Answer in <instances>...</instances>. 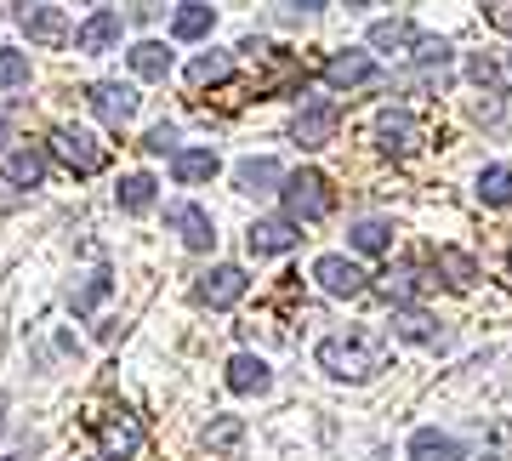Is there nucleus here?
Instances as JSON below:
<instances>
[{"label":"nucleus","mask_w":512,"mask_h":461,"mask_svg":"<svg viewBox=\"0 0 512 461\" xmlns=\"http://www.w3.org/2000/svg\"><path fill=\"white\" fill-rule=\"evenodd\" d=\"M393 336H404V342H421V348H444L439 319L427 314V308H410V302H399V308H393Z\"/></svg>","instance_id":"ddd939ff"},{"label":"nucleus","mask_w":512,"mask_h":461,"mask_svg":"<svg viewBox=\"0 0 512 461\" xmlns=\"http://www.w3.org/2000/svg\"><path fill=\"white\" fill-rule=\"evenodd\" d=\"M336 126H342V109L330 103V97H313V103H302V114H296L291 137L302 148H325L330 137H336Z\"/></svg>","instance_id":"0eeeda50"},{"label":"nucleus","mask_w":512,"mask_h":461,"mask_svg":"<svg viewBox=\"0 0 512 461\" xmlns=\"http://www.w3.org/2000/svg\"><path fill=\"white\" fill-rule=\"evenodd\" d=\"M387 336L382 331H342V336H325L319 342V370L342 376V382H370L376 370H387Z\"/></svg>","instance_id":"f257e3e1"},{"label":"nucleus","mask_w":512,"mask_h":461,"mask_svg":"<svg viewBox=\"0 0 512 461\" xmlns=\"http://www.w3.org/2000/svg\"><path fill=\"white\" fill-rule=\"evenodd\" d=\"M285 217L302 228V222H319L330 217V205H336V194H330V177H319V171H296V177H285Z\"/></svg>","instance_id":"7ed1b4c3"},{"label":"nucleus","mask_w":512,"mask_h":461,"mask_svg":"<svg viewBox=\"0 0 512 461\" xmlns=\"http://www.w3.org/2000/svg\"><path fill=\"white\" fill-rule=\"evenodd\" d=\"M325 86L330 92H365V86H382V69L370 63V52H336L325 63Z\"/></svg>","instance_id":"423d86ee"},{"label":"nucleus","mask_w":512,"mask_h":461,"mask_svg":"<svg viewBox=\"0 0 512 461\" xmlns=\"http://www.w3.org/2000/svg\"><path fill=\"white\" fill-rule=\"evenodd\" d=\"M313 279H319V291H330V296H365L370 291V274L348 257H319L313 262Z\"/></svg>","instance_id":"6e6552de"},{"label":"nucleus","mask_w":512,"mask_h":461,"mask_svg":"<svg viewBox=\"0 0 512 461\" xmlns=\"http://www.w3.org/2000/svg\"><path fill=\"white\" fill-rule=\"evenodd\" d=\"M410 461H467V444L439 433V427H421L410 439Z\"/></svg>","instance_id":"2eb2a0df"},{"label":"nucleus","mask_w":512,"mask_h":461,"mask_svg":"<svg viewBox=\"0 0 512 461\" xmlns=\"http://www.w3.org/2000/svg\"><path fill=\"white\" fill-rule=\"evenodd\" d=\"M234 183L245 188V194H268V188L285 183V171H279V160H239Z\"/></svg>","instance_id":"aec40b11"},{"label":"nucleus","mask_w":512,"mask_h":461,"mask_svg":"<svg viewBox=\"0 0 512 461\" xmlns=\"http://www.w3.org/2000/svg\"><path fill=\"white\" fill-rule=\"evenodd\" d=\"M416 29H410V23L404 18H387V23H370V46H376V52H416Z\"/></svg>","instance_id":"6ab92c4d"},{"label":"nucleus","mask_w":512,"mask_h":461,"mask_svg":"<svg viewBox=\"0 0 512 461\" xmlns=\"http://www.w3.org/2000/svg\"><path fill=\"white\" fill-rule=\"evenodd\" d=\"M228 74H234V57H228V52H205V57H194V63H188V86H194V92H205V86H222Z\"/></svg>","instance_id":"4be33fe9"},{"label":"nucleus","mask_w":512,"mask_h":461,"mask_svg":"<svg viewBox=\"0 0 512 461\" xmlns=\"http://www.w3.org/2000/svg\"><path fill=\"white\" fill-rule=\"evenodd\" d=\"M0 427H6V405H0Z\"/></svg>","instance_id":"ea45409f"},{"label":"nucleus","mask_w":512,"mask_h":461,"mask_svg":"<svg viewBox=\"0 0 512 461\" xmlns=\"http://www.w3.org/2000/svg\"><path fill=\"white\" fill-rule=\"evenodd\" d=\"M348 6H370V0H348Z\"/></svg>","instance_id":"58836bf2"},{"label":"nucleus","mask_w":512,"mask_h":461,"mask_svg":"<svg viewBox=\"0 0 512 461\" xmlns=\"http://www.w3.org/2000/svg\"><path fill=\"white\" fill-rule=\"evenodd\" d=\"M6 143H12V126H6V120H0V148H6Z\"/></svg>","instance_id":"4c0bfd02"},{"label":"nucleus","mask_w":512,"mask_h":461,"mask_svg":"<svg viewBox=\"0 0 512 461\" xmlns=\"http://www.w3.org/2000/svg\"><path fill=\"white\" fill-rule=\"evenodd\" d=\"M103 296H109V274L97 268V274L86 279L80 291H74V314H92V308H97V302H103Z\"/></svg>","instance_id":"473e14b6"},{"label":"nucleus","mask_w":512,"mask_h":461,"mask_svg":"<svg viewBox=\"0 0 512 461\" xmlns=\"http://www.w3.org/2000/svg\"><path fill=\"white\" fill-rule=\"evenodd\" d=\"M239 439H245V422L239 416H217V422L205 427V450H217V456H234Z\"/></svg>","instance_id":"cd10ccee"},{"label":"nucleus","mask_w":512,"mask_h":461,"mask_svg":"<svg viewBox=\"0 0 512 461\" xmlns=\"http://www.w3.org/2000/svg\"><path fill=\"white\" fill-rule=\"evenodd\" d=\"M353 251H365V257H382L387 245H393V222H382V217H365V222H353Z\"/></svg>","instance_id":"393cba45"},{"label":"nucleus","mask_w":512,"mask_h":461,"mask_svg":"<svg viewBox=\"0 0 512 461\" xmlns=\"http://www.w3.org/2000/svg\"><path fill=\"white\" fill-rule=\"evenodd\" d=\"M171 177H177V183H211V177H217V154H211V148H177Z\"/></svg>","instance_id":"a211bd4d"},{"label":"nucleus","mask_w":512,"mask_h":461,"mask_svg":"<svg viewBox=\"0 0 512 461\" xmlns=\"http://www.w3.org/2000/svg\"><path fill=\"white\" fill-rule=\"evenodd\" d=\"M86 103H92V114L103 120V126H114V131L137 114V92H131V86H120V80H97L92 92H86Z\"/></svg>","instance_id":"1a4fd4ad"},{"label":"nucleus","mask_w":512,"mask_h":461,"mask_svg":"<svg viewBox=\"0 0 512 461\" xmlns=\"http://www.w3.org/2000/svg\"><path fill=\"white\" fill-rule=\"evenodd\" d=\"M154 177H148V171H131L126 183L114 188V200H120V211H148V205H154Z\"/></svg>","instance_id":"bb28decb"},{"label":"nucleus","mask_w":512,"mask_h":461,"mask_svg":"<svg viewBox=\"0 0 512 461\" xmlns=\"http://www.w3.org/2000/svg\"><path fill=\"white\" fill-rule=\"evenodd\" d=\"M211 23H217V12L200 6V0H188V6H177V18H171V35L177 40H205L211 35Z\"/></svg>","instance_id":"5701e85b"},{"label":"nucleus","mask_w":512,"mask_h":461,"mask_svg":"<svg viewBox=\"0 0 512 461\" xmlns=\"http://www.w3.org/2000/svg\"><path fill=\"white\" fill-rule=\"evenodd\" d=\"M46 148H52V154L74 171V177H97V171L109 166V148L97 143L92 131H80V126H57Z\"/></svg>","instance_id":"20e7f679"},{"label":"nucleus","mask_w":512,"mask_h":461,"mask_svg":"<svg viewBox=\"0 0 512 461\" xmlns=\"http://www.w3.org/2000/svg\"><path fill=\"white\" fill-rule=\"evenodd\" d=\"M12 86H29V57L0 52V92H12Z\"/></svg>","instance_id":"72a5a7b5"},{"label":"nucleus","mask_w":512,"mask_h":461,"mask_svg":"<svg viewBox=\"0 0 512 461\" xmlns=\"http://www.w3.org/2000/svg\"><path fill=\"white\" fill-rule=\"evenodd\" d=\"M131 18H137V23L160 18V0H131Z\"/></svg>","instance_id":"e433bc0d"},{"label":"nucleus","mask_w":512,"mask_h":461,"mask_svg":"<svg viewBox=\"0 0 512 461\" xmlns=\"http://www.w3.org/2000/svg\"><path fill=\"white\" fill-rule=\"evenodd\" d=\"M245 268H234V262H222V268H211V274H200V285H194V296H200L205 308H234L239 296H245Z\"/></svg>","instance_id":"9b49d317"},{"label":"nucleus","mask_w":512,"mask_h":461,"mask_svg":"<svg viewBox=\"0 0 512 461\" xmlns=\"http://www.w3.org/2000/svg\"><path fill=\"white\" fill-rule=\"evenodd\" d=\"M165 222H171V234H177L188 251H211V245H217V228H211V211H205V205H188V200L171 205Z\"/></svg>","instance_id":"9d476101"},{"label":"nucleus","mask_w":512,"mask_h":461,"mask_svg":"<svg viewBox=\"0 0 512 461\" xmlns=\"http://www.w3.org/2000/svg\"><path fill=\"white\" fill-rule=\"evenodd\" d=\"M376 143H382V154H393V160H410V154H421V143H427V126H421L416 114L387 109L382 120H376Z\"/></svg>","instance_id":"39448f33"},{"label":"nucleus","mask_w":512,"mask_h":461,"mask_svg":"<svg viewBox=\"0 0 512 461\" xmlns=\"http://www.w3.org/2000/svg\"><path fill=\"white\" fill-rule=\"evenodd\" d=\"M114 40H120V12H92V18L74 29V46L80 52H109Z\"/></svg>","instance_id":"f3484780"},{"label":"nucleus","mask_w":512,"mask_h":461,"mask_svg":"<svg viewBox=\"0 0 512 461\" xmlns=\"http://www.w3.org/2000/svg\"><path fill=\"white\" fill-rule=\"evenodd\" d=\"M410 57H416L421 69H439V74H444V63H450V46H444L439 35H421V40H416V52H410Z\"/></svg>","instance_id":"2f4dec72"},{"label":"nucleus","mask_w":512,"mask_h":461,"mask_svg":"<svg viewBox=\"0 0 512 461\" xmlns=\"http://www.w3.org/2000/svg\"><path fill=\"white\" fill-rule=\"evenodd\" d=\"M228 388L234 393H268L274 388V370L262 365L256 353H234V359H228Z\"/></svg>","instance_id":"dca6fc26"},{"label":"nucleus","mask_w":512,"mask_h":461,"mask_svg":"<svg viewBox=\"0 0 512 461\" xmlns=\"http://www.w3.org/2000/svg\"><path fill=\"white\" fill-rule=\"evenodd\" d=\"M308 6H319V0H308Z\"/></svg>","instance_id":"a19ab883"},{"label":"nucleus","mask_w":512,"mask_h":461,"mask_svg":"<svg viewBox=\"0 0 512 461\" xmlns=\"http://www.w3.org/2000/svg\"><path fill=\"white\" fill-rule=\"evenodd\" d=\"M143 148H148V154H165V148H177V126H154Z\"/></svg>","instance_id":"c9c22d12"},{"label":"nucleus","mask_w":512,"mask_h":461,"mask_svg":"<svg viewBox=\"0 0 512 461\" xmlns=\"http://www.w3.org/2000/svg\"><path fill=\"white\" fill-rule=\"evenodd\" d=\"M478 200L495 205V211L512 205V166H490V171H484V177H478Z\"/></svg>","instance_id":"c85d7f7f"},{"label":"nucleus","mask_w":512,"mask_h":461,"mask_svg":"<svg viewBox=\"0 0 512 461\" xmlns=\"http://www.w3.org/2000/svg\"><path fill=\"white\" fill-rule=\"evenodd\" d=\"M18 23H23V35L35 40V46H46V52H57V46L69 40V18H63L57 6H23Z\"/></svg>","instance_id":"f8f14e48"},{"label":"nucleus","mask_w":512,"mask_h":461,"mask_svg":"<svg viewBox=\"0 0 512 461\" xmlns=\"http://www.w3.org/2000/svg\"><path fill=\"white\" fill-rule=\"evenodd\" d=\"M433 268L444 274V285H456V291H467L478 279V262L467 257V251H456V245H439V257H433Z\"/></svg>","instance_id":"412c9836"},{"label":"nucleus","mask_w":512,"mask_h":461,"mask_svg":"<svg viewBox=\"0 0 512 461\" xmlns=\"http://www.w3.org/2000/svg\"><path fill=\"white\" fill-rule=\"evenodd\" d=\"M40 177H46V154H40V148H18V154L6 160V183L40 188Z\"/></svg>","instance_id":"a878e982"},{"label":"nucleus","mask_w":512,"mask_h":461,"mask_svg":"<svg viewBox=\"0 0 512 461\" xmlns=\"http://www.w3.org/2000/svg\"><path fill=\"white\" fill-rule=\"evenodd\" d=\"M467 80H473L478 92H495V97H501V69H495V63H490L484 52L467 57Z\"/></svg>","instance_id":"7c9ffc66"},{"label":"nucleus","mask_w":512,"mask_h":461,"mask_svg":"<svg viewBox=\"0 0 512 461\" xmlns=\"http://www.w3.org/2000/svg\"><path fill=\"white\" fill-rule=\"evenodd\" d=\"M484 450H490V461H512V416L484 427Z\"/></svg>","instance_id":"c756f323"},{"label":"nucleus","mask_w":512,"mask_h":461,"mask_svg":"<svg viewBox=\"0 0 512 461\" xmlns=\"http://www.w3.org/2000/svg\"><path fill=\"white\" fill-rule=\"evenodd\" d=\"M131 74H143V80H165V74H171V52H165L160 40H137V46H131Z\"/></svg>","instance_id":"b1692460"},{"label":"nucleus","mask_w":512,"mask_h":461,"mask_svg":"<svg viewBox=\"0 0 512 461\" xmlns=\"http://www.w3.org/2000/svg\"><path fill=\"white\" fill-rule=\"evenodd\" d=\"M478 6H484V23H490V29L512 35V0H478Z\"/></svg>","instance_id":"f704fd0d"},{"label":"nucleus","mask_w":512,"mask_h":461,"mask_svg":"<svg viewBox=\"0 0 512 461\" xmlns=\"http://www.w3.org/2000/svg\"><path fill=\"white\" fill-rule=\"evenodd\" d=\"M86 427H92L97 444H103V461H131L137 450H143V416H131L126 405L86 416Z\"/></svg>","instance_id":"f03ea898"},{"label":"nucleus","mask_w":512,"mask_h":461,"mask_svg":"<svg viewBox=\"0 0 512 461\" xmlns=\"http://www.w3.org/2000/svg\"><path fill=\"white\" fill-rule=\"evenodd\" d=\"M245 240H251L256 257H279V251H291L302 234H296L291 217H262V222H251V234H245Z\"/></svg>","instance_id":"4468645a"}]
</instances>
